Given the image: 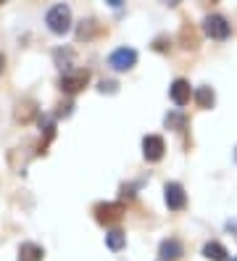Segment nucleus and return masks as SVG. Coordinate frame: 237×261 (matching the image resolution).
<instances>
[{
	"label": "nucleus",
	"instance_id": "obj_10",
	"mask_svg": "<svg viewBox=\"0 0 237 261\" xmlns=\"http://www.w3.org/2000/svg\"><path fill=\"white\" fill-rule=\"evenodd\" d=\"M45 251L40 248L37 243H21L19 248V261H42Z\"/></svg>",
	"mask_w": 237,
	"mask_h": 261
},
{
	"label": "nucleus",
	"instance_id": "obj_16",
	"mask_svg": "<svg viewBox=\"0 0 237 261\" xmlns=\"http://www.w3.org/2000/svg\"><path fill=\"white\" fill-rule=\"evenodd\" d=\"M71 56H74L71 50H61V48H58V50L53 53V58H56V64H58L61 69H66V71H69V64H71Z\"/></svg>",
	"mask_w": 237,
	"mask_h": 261
},
{
	"label": "nucleus",
	"instance_id": "obj_13",
	"mask_svg": "<svg viewBox=\"0 0 237 261\" xmlns=\"http://www.w3.org/2000/svg\"><path fill=\"white\" fill-rule=\"evenodd\" d=\"M106 243H108L111 251H121L124 243H126V235L121 232V229H111V232L106 235Z\"/></svg>",
	"mask_w": 237,
	"mask_h": 261
},
{
	"label": "nucleus",
	"instance_id": "obj_19",
	"mask_svg": "<svg viewBox=\"0 0 237 261\" xmlns=\"http://www.w3.org/2000/svg\"><path fill=\"white\" fill-rule=\"evenodd\" d=\"M234 156H237V150H234Z\"/></svg>",
	"mask_w": 237,
	"mask_h": 261
},
{
	"label": "nucleus",
	"instance_id": "obj_18",
	"mask_svg": "<svg viewBox=\"0 0 237 261\" xmlns=\"http://www.w3.org/2000/svg\"><path fill=\"white\" fill-rule=\"evenodd\" d=\"M3 69H6V56L0 53V74H3Z\"/></svg>",
	"mask_w": 237,
	"mask_h": 261
},
{
	"label": "nucleus",
	"instance_id": "obj_6",
	"mask_svg": "<svg viewBox=\"0 0 237 261\" xmlns=\"http://www.w3.org/2000/svg\"><path fill=\"white\" fill-rule=\"evenodd\" d=\"M124 214V206L121 203H98L95 206V219L100 224H116Z\"/></svg>",
	"mask_w": 237,
	"mask_h": 261
},
{
	"label": "nucleus",
	"instance_id": "obj_12",
	"mask_svg": "<svg viewBox=\"0 0 237 261\" xmlns=\"http://www.w3.org/2000/svg\"><path fill=\"white\" fill-rule=\"evenodd\" d=\"M195 100H198V106H200V109H211V106H214V100H216V95H214V90H211V87H198Z\"/></svg>",
	"mask_w": 237,
	"mask_h": 261
},
{
	"label": "nucleus",
	"instance_id": "obj_2",
	"mask_svg": "<svg viewBox=\"0 0 237 261\" xmlns=\"http://www.w3.org/2000/svg\"><path fill=\"white\" fill-rule=\"evenodd\" d=\"M87 82H90V71L87 69H69V71H63L58 85H61V90L66 95H76L79 90L87 87Z\"/></svg>",
	"mask_w": 237,
	"mask_h": 261
},
{
	"label": "nucleus",
	"instance_id": "obj_4",
	"mask_svg": "<svg viewBox=\"0 0 237 261\" xmlns=\"http://www.w3.org/2000/svg\"><path fill=\"white\" fill-rule=\"evenodd\" d=\"M137 64V53L132 48H119L108 56V66L114 71H129Z\"/></svg>",
	"mask_w": 237,
	"mask_h": 261
},
{
	"label": "nucleus",
	"instance_id": "obj_20",
	"mask_svg": "<svg viewBox=\"0 0 237 261\" xmlns=\"http://www.w3.org/2000/svg\"><path fill=\"white\" fill-rule=\"evenodd\" d=\"M232 261H237V258H232Z\"/></svg>",
	"mask_w": 237,
	"mask_h": 261
},
{
	"label": "nucleus",
	"instance_id": "obj_9",
	"mask_svg": "<svg viewBox=\"0 0 237 261\" xmlns=\"http://www.w3.org/2000/svg\"><path fill=\"white\" fill-rule=\"evenodd\" d=\"M158 256H161L164 261H177V258H182V245H179V240H164Z\"/></svg>",
	"mask_w": 237,
	"mask_h": 261
},
{
	"label": "nucleus",
	"instance_id": "obj_15",
	"mask_svg": "<svg viewBox=\"0 0 237 261\" xmlns=\"http://www.w3.org/2000/svg\"><path fill=\"white\" fill-rule=\"evenodd\" d=\"M95 32H98V24H95V21H82V27L76 29V37L79 40H90Z\"/></svg>",
	"mask_w": 237,
	"mask_h": 261
},
{
	"label": "nucleus",
	"instance_id": "obj_8",
	"mask_svg": "<svg viewBox=\"0 0 237 261\" xmlns=\"http://www.w3.org/2000/svg\"><path fill=\"white\" fill-rule=\"evenodd\" d=\"M169 93H171V100L177 103V106H187L190 103V82L187 80H174L171 87H169Z\"/></svg>",
	"mask_w": 237,
	"mask_h": 261
},
{
	"label": "nucleus",
	"instance_id": "obj_1",
	"mask_svg": "<svg viewBox=\"0 0 237 261\" xmlns=\"http://www.w3.org/2000/svg\"><path fill=\"white\" fill-rule=\"evenodd\" d=\"M45 21H47V27H50L53 35H66L71 29V11H69V6H63V3L53 6L50 11H47Z\"/></svg>",
	"mask_w": 237,
	"mask_h": 261
},
{
	"label": "nucleus",
	"instance_id": "obj_17",
	"mask_svg": "<svg viewBox=\"0 0 237 261\" xmlns=\"http://www.w3.org/2000/svg\"><path fill=\"white\" fill-rule=\"evenodd\" d=\"M182 124H185V119H182V116H177V114L166 116V127H169V129H174V127H182Z\"/></svg>",
	"mask_w": 237,
	"mask_h": 261
},
{
	"label": "nucleus",
	"instance_id": "obj_7",
	"mask_svg": "<svg viewBox=\"0 0 237 261\" xmlns=\"http://www.w3.org/2000/svg\"><path fill=\"white\" fill-rule=\"evenodd\" d=\"M164 137H158V135H148L145 140H142V156H145L148 161H161L164 159Z\"/></svg>",
	"mask_w": 237,
	"mask_h": 261
},
{
	"label": "nucleus",
	"instance_id": "obj_14",
	"mask_svg": "<svg viewBox=\"0 0 237 261\" xmlns=\"http://www.w3.org/2000/svg\"><path fill=\"white\" fill-rule=\"evenodd\" d=\"M32 116H35V103H32V100H27V103H19V109H16V119H19V121H24V124H27V121H29Z\"/></svg>",
	"mask_w": 237,
	"mask_h": 261
},
{
	"label": "nucleus",
	"instance_id": "obj_5",
	"mask_svg": "<svg viewBox=\"0 0 237 261\" xmlns=\"http://www.w3.org/2000/svg\"><path fill=\"white\" fill-rule=\"evenodd\" d=\"M164 198H166V206H169L171 211H179V208H185V203H187L185 188L179 185V182H166V188H164Z\"/></svg>",
	"mask_w": 237,
	"mask_h": 261
},
{
	"label": "nucleus",
	"instance_id": "obj_3",
	"mask_svg": "<svg viewBox=\"0 0 237 261\" xmlns=\"http://www.w3.org/2000/svg\"><path fill=\"white\" fill-rule=\"evenodd\" d=\"M203 32L211 40H227L229 37V21L219 13H211V16L203 19Z\"/></svg>",
	"mask_w": 237,
	"mask_h": 261
},
{
	"label": "nucleus",
	"instance_id": "obj_11",
	"mask_svg": "<svg viewBox=\"0 0 237 261\" xmlns=\"http://www.w3.org/2000/svg\"><path fill=\"white\" fill-rule=\"evenodd\" d=\"M203 256L205 258H211V261H227V248L221 243H205L203 245Z\"/></svg>",
	"mask_w": 237,
	"mask_h": 261
}]
</instances>
